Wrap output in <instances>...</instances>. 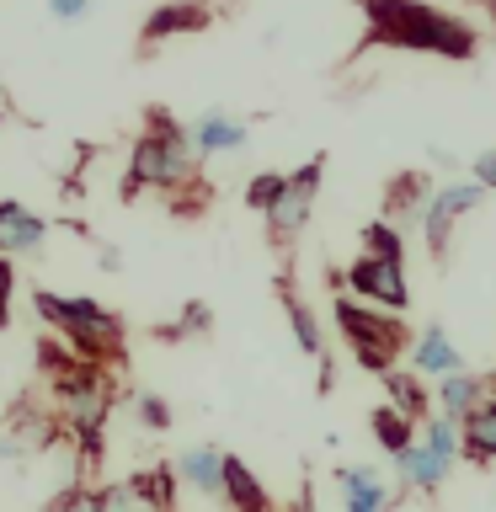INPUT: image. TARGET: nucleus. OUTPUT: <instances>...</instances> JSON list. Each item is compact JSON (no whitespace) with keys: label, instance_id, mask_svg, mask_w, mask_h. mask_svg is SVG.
<instances>
[{"label":"nucleus","instance_id":"nucleus-1","mask_svg":"<svg viewBox=\"0 0 496 512\" xmlns=\"http://www.w3.org/2000/svg\"><path fill=\"white\" fill-rule=\"evenodd\" d=\"M368 43L379 48H411V54H438V59H475V27L448 11H432L427 0H363Z\"/></svg>","mask_w":496,"mask_h":512},{"label":"nucleus","instance_id":"nucleus-2","mask_svg":"<svg viewBox=\"0 0 496 512\" xmlns=\"http://www.w3.org/2000/svg\"><path fill=\"white\" fill-rule=\"evenodd\" d=\"M198 166H203V155H198L187 128L171 112H150V128L139 134L134 155H128V187L123 192L134 198L139 187H160V192L187 187V182H198Z\"/></svg>","mask_w":496,"mask_h":512},{"label":"nucleus","instance_id":"nucleus-3","mask_svg":"<svg viewBox=\"0 0 496 512\" xmlns=\"http://www.w3.org/2000/svg\"><path fill=\"white\" fill-rule=\"evenodd\" d=\"M54 395H59V422L64 432L80 443V464L102 459V427L112 416V384L102 374V363H64L59 379H54Z\"/></svg>","mask_w":496,"mask_h":512},{"label":"nucleus","instance_id":"nucleus-4","mask_svg":"<svg viewBox=\"0 0 496 512\" xmlns=\"http://www.w3.org/2000/svg\"><path fill=\"white\" fill-rule=\"evenodd\" d=\"M38 315L48 320V326L64 331V347H75L80 363H107L118 358L123 347V320L102 310L96 299H59V294H38Z\"/></svg>","mask_w":496,"mask_h":512},{"label":"nucleus","instance_id":"nucleus-5","mask_svg":"<svg viewBox=\"0 0 496 512\" xmlns=\"http://www.w3.org/2000/svg\"><path fill=\"white\" fill-rule=\"evenodd\" d=\"M336 326H342L352 358L363 368H374V374H395L400 352L411 347V331L395 315L374 310V304H358V299H336Z\"/></svg>","mask_w":496,"mask_h":512},{"label":"nucleus","instance_id":"nucleus-6","mask_svg":"<svg viewBox=\"0 0 496 512\" xmlns=\"http://www.w3.org/2000/svg\"><path fill=\"white\" fill-rule=\"evenodd\" d=\"M320 176H326V160H304L299 171H288V182L278 192V203L267 208V235L278 240V246H294L304 235V224L315 214V198H320Z\"/></svg>","mask_w":496,"mask_h":512},{"label":"nucleus","instance_id":"nucleus-7","mask_svg":"<svg viewBox=\"0 0 496 512\" xmlns=\"http://www.w3.org/2000/svg\"><path fill=\"white\" fill-rule=\"evenodd\" d=\"M347 288L358 304H374V310H390V315L411 304V283H406V262H400V256L363 251L358 262L347 267Z\"/></svg>","mask_w":496,"mask_h":512},{"label":"nucleus","instance_id":"nucleus-8","mask_svg":"<svg viewBox=\"0 0 496 512\" xmlns=\"http://www.w3.org/2000/svg\"><path fill=\"white\" fill-rule=\"evenodd\" d=\"M59 432H64V422L43 406V400H16L11 416H6V427H0V459H22L27 464L32 454L54 448Z\"/></svg>","mask_w":496,"mask_h":512},{"label":"nucleus","instance_id":"nucleus-9","mask_svg":"<svg viewBox=\"0 0 496 512\" xmlns=\"http://www.w3.org/2000/svg\"><path fill=\"white\" fill-rule=\"evenodd\" d=\"M96 496H102V512H176V480H171V470H139L128 480L102 486Z\"/></svg>","mask_w":496,"mask_h":512},{"label":"nucleus","instance_id":"nucleus-10","mask_svg":"<svg viewBox=\"0 0 496 512\" xmlns=\"http://www.w3.org/2000/svg\"><path fill=\"white\" fill-rule=\"evenodd\" d=\"M486 198V187H475V182H454V187H438L432 192V203H427V214H422V230H427V251L448 256V240H454V224L470 214V208Z\"/></svg>","mask_w":496,"mask_h":512},{"label":"nucleus","instance_id":"nucleus-11","mask_svg":"<svg viewBox=\"0 0 496 512\" xmlns=\"http://www.w3.org/2000/svg\"><path fill=\"white\" fill-rule=\"evenodd\" d=\"M48 240V219L22 203H0V256H38Z\"/></svg>","mask_w":496,"mask_h":512},{"label":"nucleus","instance_id":"nucleus-12","mask_svg":"<svg viewBox=\"0 0 496 512\" xmlns=\"http://www.w3.org/2000/svg\"><path fill=\"white\" fill-rule=\"evenodd\" d=\"M208 27V6L203 0H166L144 16V43H166V38H182V32H203Z\"/></svg>","mask_w":496,"mask_h":512},{"label":"nucleus","instance_id":"nucleus-13","mask_svg":"<svg viewBox=\"0 0 496 512\" xmlns=\"http://www.w3.org/2000/svg\"><path fill=\"white\" fill-rule=\"evenodd\" d=\"M336 486H342V507L347 512H390V486L363 470V464H342L336 470Z\"/></svg>","mask_w":496,"mask_h":512},{"label":"nucleus","instance_id":"nucleus-14","mask_svg":"<svg viewBox=\"0 0 496 512\" xmlns=\"http://www.w3.org/2000/svg\"><path fill=\"white\" fill-rule=\"evenodd\" d=\"M176 475H182L198 496H208V502H224V454L219 448H208V443L187 448V454L176 459Z\"/></svg>","mask_w":496,"mask_h":512},{"label":"nucleus","instance_id":"nucleus-15","mask_svg":"<svg viewBox=\"0 0 496 512\" xmlns=\"http://www.w3.org/2000/svg\"><path fill=\"white\" fill-rule=\"evenodd\" d=\"M192 144H198V155H230V150H246V123L230 118V112H203L198 123L187 128Z\"/></svg>","mask_w":496,"mask_h":512},{"label":"nucleus","instance_id":"nucleus-16","mask_svg":"<svg viewBox=\"0 0 496 512\" xmlns=\"http://www.w3.org/2000/svg\"><path fill=\"white\" fill-rule=\"evenodd\" d=\"M224 507L230 512H272L262 480L251 475V464L240 454H224Z\"/></svg>","mask_w":496,"mask_h":512},{"label":"nucleus","instance_id":"nucleus-17","mask_svg":"<svg viewBox=\"0 0 496 512\" xmlns=\"http://www.w3.org/2000/svg\"><path fill=\"white\" fill-rule=\"evenodd\" d=\"M395 470H400V480H406L411 491H438L443 480H448V470H454V464L438 459V454H432V448H427L422 438H416V443L406 448V454H395Z\"/></svg>","mask_w":496,"mask_h":512},{"label":"nucleus","instance_id":"nucleus-18","mask_svg":"<svg viewBox=\"0 0 496 512\" xmlns=\"http://www.w3.org/2000/svg\"><path fill=\"white\" fill-rule=\"evenodd\" d=\"M459 443H464V459H475V464L496 459V395L480 400V406L459 422Z\"/></svg>","mask_w":496,"mask_h":512},{"label":"nucleus","instance_id":"nucleus-19","mask_svg":"<svg viewBox=\"0 0 496 512\" xmlns=\"http://www.w3.org/2000/svg\"><path fill=\"white\" fill-rule=\"evenodd\" d=\"M480 400H491V379H480V374H448V379H438V406H443V416H454V422H464Z\"/></svg>","mask_w":496,"mask_h":512},{"label":"nucleus","instance_id":"nucleus-20","mask_svg":"<svg viewBox=\"0 0 496 512\" xmlns=\"http://www.w3.org/2000/svg\"><path fill=\"white\" fill-rule=\"evenodd\" d=\"M411 368H416V374H438V379H448V374H459V347L448 342L438 326H427V331L411 342Z\"/></svg>","mask_w":496,"mask_h":512},{"label":"nucleus","instance_id":"nucleus-21","mask_svg":"<svg viewBox=\"0 0 496 512\" xmlns=\"http://www.w3.org/2000/svg\"><path fill=\"white\" fill-rule=\"evenodd\" d=\"M384 390H390V406H395L400 416H406V422L422 427L427 416H432V400H427V390H422V384H416L411 374H400V368H395V374H384Z\"/></svg>","mask_w":496,"mask_h":512},{"label":"nucleus","instance_id":"nucleus-22","mask_svg":"<svg viewBox=\"0 0 496 512\" xmlns=\"http://www.w3.org/2000/svg\"><path fill=\"white\" fill-rule=\"evenodd\" d=\"M368 427H374V438L384 443V454H390V459H395V454H406V448L416 443V422H406V416H400L390 400H384V406L368 416Z\"/></svg>","mask_w":496,"mask_h":512},{"label":"nucleus","instance_id":"nucleus-23","mask_svg":"<svg viewBox=\"0 0 496 512\" xmlns=\"http://www.w3.org/2000/svg\"><path fill=\"white\" fill-rule=\"evenodd\" d=\"M283 315H288V326H294V342H299V352H310V358H320V320H315L310 304H304L299 294H288V299H283Z\"/></svg>","mask_w":496,"mask_h":512},{"label":"nucleus","instance_id":"nucleus-24","mask_svg":"<svg viewBox=\"0 0 496 512\" xmlns=\"http://www.w3.org/2000/svg\"><path fill=\"white\" fill-rule=\"evenodd\" d=\"M422 443H427L438 459H448V464H454V459L464 454V443H459V422H454V416H427V422H422Z\"/></svg>","mask_w":496,"mask_h":512},{"label":"nucleus","instance_id":"nucleus-25","mask_svg":"<svg viewBox=\"0 0 496 512\" xmlns=\"http://www.w3.org/2000/svg\"><path fill=\"white\" fill-rule=\"evenodd\" d=\"M134 416H139L144 432H171V406L160 395H150V390L134 395Z\"/></svg>","mask_w":496,"mask_h":512},{"label":"nucleus","instance_id":"nucleus-26","mask_svg":"<svg viewBox=\"0 0 496 512\" xmlns=\"http://www.w3.org/2000/svg\"><path fill=\"white\" fill-rule=\"evenodd\" d=\"M283 182H288V171H262L256 182L246 187V203L256 208V214H267L272 203H278V192H283Z\"/></svg>","mask_w":496,"mask_h":512},{"label":"nucleus","instance_id":"nucleus-27","mask_svg":"<svg viewBox=\"0 0 496 512\" xmlns=\"http://www.w3.org/2000/svg\"><path fill=\"white\" fill-rule=\"evenodd\" d=\"M48 512H102V496H96L91 486H80V480H75L70 491H59L54 502H48Z\"/></svg>","mask_w":496,"mask_h":512},{"label":"nucleus","instance_id":"nucleus-28","mask_svg":"<svg viewBox=\"0 0 496 512\" xmlns=\"http://www.w3.org/2000/svg\"><path fill=\"white\" fill-rule=\"evenodd\" d=\"M363 246L374 251V256H400V230H395L390 219H374V224L363 230Z\"/></svg>","mask_w":496,"mask_h":512},{"label":"nucleus","instance_id":"nucleus-29","mask_svg":"<svg viewBox=\"0 0 496 512\" xmlns=\"http://www.w3.org/2000/svg\"><path fill=\"white\" fill-rule=\"evenodd\" d=\"M470 171H475V187H486V192H496V150H480Z\"/></svg>","mask_w":496,"mask_h":512},{"label":"nucleus","instance_id":"nucleus-30","mask_svg":"<svg viewBox=\"0 0 496 512\" xmlns=\"http://www.w3.org/2000/svg\"><path fill=\"white\" fill-rule=\"evenodd\" d=\"M86 11H91V0H48V16H59V22H80Z\"/></svg>","mask_w":496,"mask_h":512},{"label":"nucleus","instance_id":"nucleus-31","mask_svg":"<svg viewBox=\"0 0 496 512\" xmlns=\"http://www.w3.org/2000/svg\"><path fill=\"white\" fill-rule=\"evenodd\" d=\"M11 326V262L0 256V331Z\"/></svg>","mask_w":496,"mask_h":512},{"label":"nucleus","instance_id":"nucleus-32","mask_svg":"<svg viewBox=\"0 0 496 512\" xmlns=\"http://www.w3.org/2000/svg\"><path fill=\"white\" fill-rule=\"evenodd\" d=\"M294 512H320V507H315V496H310V486H304V496H299V507H294Z\"/></svg>","mask_w":496,"mask_h":512}]
</instances>
